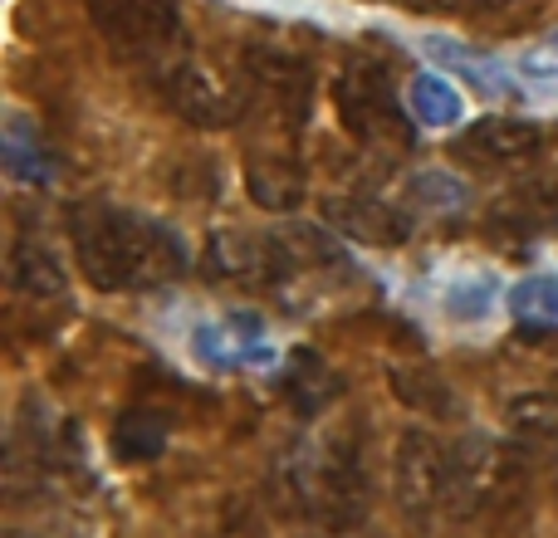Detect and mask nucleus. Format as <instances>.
<instances>
[{
  "mask_svg": "<svg viewBox=\"0 0 558 538\" xmlns=\"http://www.w3.org/2000/svg\"><path fill=\"white\" fill-rule=\"evenodd\" d=\"M206 260L235 284H284L299 269L338 260V250L318 231H221Z\"/></svg>",
  "mask_w": 558,
  "mask_h": 538,
  "instance_id": "423d86ee",
  "label": "nucleus"
},
{
  "mask_svg": "<svg viewBox=\"0 0 558 538\" xmlns=\"http://www.w3.org/2000/svg\"><path fill=\"white\" fill-rule=\"evenodd\" d=\"M0 167L15 186H49L54 182V152H49V137L39 123H29L25 113H5L0 127Z\"/></svg>",
  "mask_w": 558,
  "mask_h": 538,
  "instance_id": "4468645a",
  "label": "nucleus"
},
{
  "mask_svg": "<svg viewBox=\"0 0 558 538\" xmlns=\"http://www.w3.org/2000/svg\"><path fill=\"white\" fill-rule=\"evenodd\" d=\"M510 431L530 445H558V387L530 392L510 406Z\"/></svg>",
  "mask_w": 558,
  "mask_h": 538,
  "instance_id": "412c9836",
  "label": "nucleus"
},
{
  "mask_svg": "<svg viewBox=\"0 0 558 538\" xmlns=\"http://www.w3.org/2000/svg\"><path fill=\"white\" fill-rule=\"evenodd\" d=\"M84 470V431L45 396H25L5 441V490L10 500L64 485Z\"/></svg>",
  "mask_w": 558,
  "mask_h": 538,
  "instance_id": "20e7f679",
  "label": "nucleus"
},
{
  "mask_svg": "<svg viewBox=\"0 0 558 538\" xmlns=\"http://www.w3.org/2000/svg\"><path fill=\"white\" fill-rule=\"evenodd\" d=\"M510 318L524 328H558V274H530L510 289Z\"/></svg>",
  "mask_w": 558,
  "mask_h": 538,
  "instance_id": "aec40b11",
  "label": "nucleus"
},
{
  "mask_svg": "<svg viewBox=\"0 0 558 538\" xmlns=\"http://www.w3.org/2000/svg\"><path fill=\"white\" fill-rule=\"evenodd\" d=\"M245 192L260 211H299L308 196V176L294 152H251L245 157Z\"/></svg>",
  "mask_w": 558,
  "mask_h": 538,
  "instance_id": "ddd939ff",
  "label": "nucleus"
},
{
  "mask_svg": "<svg viewBox=\"0 0 558 538\" xmlns=\"http://www.w3.org/2000/svg\"><path fill=\"white\" fill-rule=\"evenodd\" d=\"M412 196L422 206H432V211H456V206L465 201V192H461V182H451L446 172H422L412 182Z\"/></svg>",
  "mask_w": 558,
  "mask_h": 538,
  "instance_id": "4be33fe9",
  "label": "nucleus"
},
{
  "mask_svg": "<svg viewBox=\"0 0 558 538\" xmlns=\"http://www.w3.org/2000/svg\"><path fill=\"white\" fill-rule=\"evenodd\" d=\"M510 480L514 455L490 436L451 441L432 426H412L397 445V504L422 529L436 519H475L510 490Z\"/></svg>",
  "mask_w": 558,
  "mask_h": 538,
  "instance_id": "f257e3e1",
  "label": "nucleus"
},
{
  "mask_svg": "<svg viewBox=\"0 0 558 538\" xmlns=\"http://www.w3.org/2000/svg\"><path fill=\"white\" fill-rule=\"evenodd\" d=\"M5 538H29V534H5Z\"/></svg>",
  "mask_w": 558,
  "mask_h": 538,
  "instance_id": "bb28decb",
  "label": "nucleus"
},
{
  "mask_svg": "<svg viewBox=\"0 0 558 538\" xmlns=\"http://www.w3.org/2000/svg\"><path fill=\"white\" fill-rule=\"evenodd\" d=\"M490 279H461V284L446 294V308H451L456 318H485V308H490Z\"/></svg>",
  "mask_w": 558,
  "mask_h": 538,
  "instance_id": "5701e85b",
  "label": "nucleus"
},
{
  "mask_svg": "<svg viewBox=\"0 0 558 538\" xmlns=\"http://www.w3.org/2000/svg\"><path fill=\"white\" fill-rule=\"evenodd\" d=\"M549 133L530 118H475L461 137L451 143L456 162L475 167V172H520V167L539 162Z\"/></svg>",
  "mask_w": 558,
  "mask_h": 538,
  "instance_id": "6e6552de",
  "label": "nucleus"
},
{
  "mask_svg": "<svg viewBox=\"0 0 558 538\" xmlns=\"http://www.w3.org/2000/svg\"><path fill=\"white\" fill-rule=\"evenodd\" d=\"M328 216H333L343 231H353L357 241H383L387 245V241H407V231H412L407 211L377 201V196H348V201H333Z\"/></svg>",
  "mask_w": 558,
  "mask_h": 538,
  "instance_id": "f3484780",
  "label": "nucleus"
},
{
  "mask_svg": "<svg viewBox=\"0 0 558 538\" xmlns=\"http://www.w3.org/2000/svg\"><path fill=\"white\" fill-rule=\"evenodd\" d=\"M279 494L299 519L318 524L324 534L357 529L373 510V470L367 445L348 426H324L284 451L279 461Z\"/></svg>",
  "mask_w": 558,
  "mask_h": 538,
  "instance_id": "7ed1b4c3",
  "label": "nucleus"
},
{
  "mask_svg": "<svg viewBox=\"0 0 558 538\" xmlns=\"http://www.w3.org/2000/svg\"><path fill=\"white\" fill-rule=\"evenodd\" d=\"M192 347L202 363L221 367V372H251V367H275V338L260 314H221L192 333Z\"/></svg>",
  "mask_w": 558,
  "mask_h": 538,
  "instance_id": "9d476101",
  "label": "nucleus"
},
{
  "mask_svg": "<svg viewBox=\"0 0 558 538\" xmlns=\"http://www.w3.org/2000/svg\"><path fill=\"white\" fill-rule=\"evenodd\" d=\"M338 123L367 147H412V108L397 98L392 78L377 59H348L333 78Z\"/></svg>",
  "mask_w": 558,
  "mask_h": 538,
  "instance_id": "0eeeda50",
  "label": "nucleus"
},
{
  "mask_svg": "<svg viewBox=\"0 0 558 538\" xmlns=\"http://www.w3.org/2000/svg\"><path fill=\"white\" fill-rule=\"evenodd\" d=\"M392 387H397V396H402L407 406H416V412H432V416H441V421H451V416L461 412V396H456V387L446 382L436 367H397Z\"/></svg>",
  "mask_w": 558,
  "mask_h": 538,
  "instance_id": "6ab92c4d",
  "label": "nucleus"
},
{
  "mask_svg": "<svg viewBox=\"0 0 558 538\" xmlns=\"http://www.w3.org/2000/svg\"><path fill=\"white\" fill-rule=\"evenodd\" d=\"M245 78H251L255 98H260L275 118H284V123H294V127L304 123L308 108H314V69L299 54H289V49L251 45V54H245Z\"/></svg>",
  "mask_w": 558,
  "mask_h": 538,
  "instance_id": "1a4fd4ad",
  "label": "nucleus"
},
{
  "mask_svg": "<svg viewBox=\"0 0 558 538\" xmlns=\"http://www.w3.org/2000/svg\"><path fill=\"white\" fill-rule=\"evenodd\" d=\"M524 74L544 88H558V35H549L544 45H534L530 54H524Z\"/></svg>",
  "mask_w": 558,
  "mask_h": 538,
  "instance_id": "b1692460",
  "label": "nucleus"
},
{
  "mask_svg": "<svg viewBox=\"0 0 558 538\" xmlns=\"http://www.w3.org/2000/svg\"><path fill=\"white\" fill-rule=\"evenodd\" d=\"M167 436H172V416L157 412L153 402H133L113 426V455L128 465L157 461L167 451Z\"/></svg>",
  "mask_w": 558,
  "mask_h": 538,
  "instance_id": "dca6fc26",
  "label": "nucleus"
},
{
  "mask_svg": "<svg viewBox=\"0 0 558 538\" xmlns=\"http://www.w3.org/2000/svg\"><path fill=\"white\" fill-rule=\"evenodd\" d=\"M69 245L98 294H147L186 269V241L172 225L118 201H78L69 211Z\"/></svg>",
  "mask_w": 558,
  "mask_h": 538,
  "instance_id": "f03ea898",
  "label": "nucleus"
},
{
  "mask_svg": "<svg viewBox=\"0 0 558 538\" xmlns=\"http://www.w3.org/2000/svg\"><path fill=\"white\" fill-rule=\"evenodd\" d=\"M456 5H465V10H500V5H510V0H456Z\"/></svg>",
  "mask_w": 558,
  "mask_h": 538,
  "instance_id": "393cba45",
  "label": "nucleus"
},
{
  "mask_svg": "<svg viewBox=\"0 0 558 538\" xmlns=\"http://www.w3.org/2000/svg\"><path fill=\"white\" fill-rule=\"evenodd\" d=\"M426 54H432L436 64L451 69L461 84H471V94L495 98V103H510V98H520V84H514V74L500 64V59L485 54V49H471V45H461V39H451V35H426Z\"/></svg>",
  "mask_w": 558,
  "mask_h": 538,
  "instance_id": "f8f14e48",
  "label": "nucleus"
},
{
  "mask_svg": "<svg viewBox=\"0 0 558 538\" xmlns=\"http://www.w3.org/2000/svg\"><path fill=\"white\" fill-rule=\"evenodd\" d=\"M88 20L113 49V59L137 69L147 84L192 54L177 0H88Z\"/></svg>",
  "mask_w": 558,
  "mask_h": 538,
  "instance_id": "39448f33",
  "label": "nucleus"
},
{
  "mask_svg": "<svg viewBox=\"0 0 558 538\" xmlns=\"http://www.w3.org/2000/svg\"><path fill=\"white\" fill-rule=\"evenodd\" d=\"M279 392H284L304 416H318L324 406L338 402L343 382H338V372L314 353V347H294L289 363L279 367Z\"/></svg>",
  "mask_w": 558,
  "mask_h": 538,
  "instance_id": "2eb2a0df",
  "label": "nucleus"
},
{
  "mask_svg": "<svg viewBox=\"0 0 558 538\" xmlns=\"http://www.w3.org/2000/svg\"><path fill=\"white\" fill-rule=\"evenodd\" d=\"M407 108H412V118L422 127H432V133H441V127H456L465 118L461 88H456L446 74H416L412 84H407Z\"/></svg>",
  "mask_w": 558,
  "mask_h": 538,
  "instance_id": "a211bd4d",
  "label": "nucleus"
},
{
  "mask_svg": "<svg viewBox=\"0 0 558 538\" xmlns=\"http://www.w3.org/2000/svg\"><path fill=\"white\" fill-rule=\"evenodd\" d=\"M5 289L20 308L45 314V308H59L69 298V274H64V265H59V255L49 250L39 235L15 231V241H10V250H5Z\"/></svg>",
  "mask_w": 558,
  "mask_h": 538,
  "instance_id": "9b49d317",
  "label": "nucleus"
},
{
  "mask_svg": "<svg viewBox=\"0 0 558 538\" xmlns=\"http://www.w3.org/2000/svg\"><path fill=\"white\" fill-rule=\"evenodd\" d=\"M324 538H373V534H363V529H333V534H324Z\"/></svg>",
  "mask_w": 558,
  "mask_h": 538,
  "instance_id": "a878e982",
  "label": "nucleus"
}]
</instances>
